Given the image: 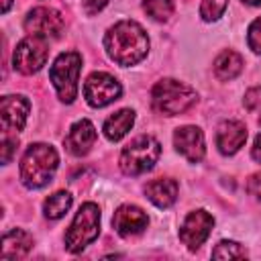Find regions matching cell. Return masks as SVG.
<instances>
[{
    "label": "cell",
    "mask_w": 261,
    "mask_h": 261,
    "mask_svg": "<svg viewBox=\"0 0 261 261\" xmlns=\"http://www.w3.org/2000/svg\"><path fill=\"white\" fill-rule=\"evenodd\" d=\"M245 4H251V6H261V0H243Z\"/></svg>",
    "instance_id": "31"
},
{
    "label": "cell",
    "mask_w": 261,
    "mask_h": 261,
    "mask_svg": "<svg viewBox=\"0 0 261 261\" xmlns=\"http://www.w3.org/2000/svg\"><path fill=\"white\" fill-rule=\"evenodd\" d=\"M147 198L157 208H169L177 198V181L171 177H157L145 186Z\"/></svg>",
    "instance_id": "16"
},
{
    "label": "cell",
    "mask_w": 261,
    "mask_h": 261,
    "mask_svg": "<svg viewBox=\"0 0 261 261\" xmlns=\"http://www.w3.org/2000/svg\"><path fill=\"white\" fill-rule=\"evenodd\" d=\"M243 71V57L237 51H222L216 59H214V75L220 82H228L234 80L239 73Z\"/></svg>",
    "instance_id": "19"
},
{
    "label": "cell",
    "mask_w": 261,
    "mask_h": 261,
    "mask_svg": "<svg viewBox=\"0 0 261 261\" xmlns=\"http://www.w3.org/2000/svg\"><path fill=\"white\" fill-rule=\"evenodd\" d=\"M57 165V151L51 145L35 143L24 151L20 159V179L27 188H43L53 179Z\"/></svg>",
    "instance_id": "2"
},
{
    "label": "cell",
    "mask_w": 261,
    "mask_h": 261,
    "mask_svg": "<svg viewBox=\"0 0 261 261\" xmlns=\"http://www.w3.org/2000/svg\"><path fill=\"white\" fill-rule=\"evenodd\" d=\"M14 147H16V139H12V137L4 135V139H2V163H4V165L10 161Z\"/></svg>",
    "instance_id": "26"
},
{
    "label": "cell",
    "mask_w": 261,
    "mask_h": 261,
    "mask_svg": "<svg viewBox=\"0 0 261 261\" xmlns=\"http://www.w3.org/2000/svg\"><path fill=\"white\" fill-rule=\"evenodd\" d=\"M251 155L257 163H261V135L255 137V143H253V149H251Z\"/></svg>",
    "instance_id": "29"
},
{
    "label": "cell",
    "mask_w": 261,
    "mask_h": 261,
    "mask_svg": "<svg viewBox=\"0 0 261 261\" xmlns=\"http://www.w3.org/2000/svg\"><path fill=\"white\" fill-rule=\"evenodd\" d=\"M100 232V210L96 204L86 202L77 210L71 226L65 232V249L69 253H80L86 249Z\"/></svg>",
    "instance_id": "6"
},
{
    "label": "cell",
    "mask_w": 261,
    "mask_h": 261,
    "mask_svg": "<svg viewBox=\"0 0 261 261\" xmlns=\"http://www.w3.org/2000/svg\"><path fill=\"white\" fill-rule=\"evenodd\" d=\"M80 69H82V55L77 51H67L61 53L51 69H49V77L51 84L57 90V96L61 102L71 104L77 96V77H80Z\"/></svg>",
    "instance_id": "4"
},
{
    "label": "cell",
    "mask_w": 261,
    "mask_h": 261,
    "mask_svg": "<svg viewBox=\"0 0 261 261\" xmlns=\"http://www.w3.org/2000/svg\"><path fill=\"white\" fill-rule=\"evenodd\" d=\"M133 122H135V112L130 108H122V110L114 112L104 122V135H106V139L108 141H120L130 130Z\"/></svg>",
    "instance_id": "18"
},
{
    "label": "cell",
    "mask_w": 261,
    "mask_h": 261,
    "mask_svg": "<svg viewBox=\"0 0 261 261\" xmlns=\"http://www.w3.org/2000/svg\"><path fill=\"white\" fill-rule=\"evenodd\" d=\"M33 247V237L22 228H12L2 237V257L4 259H22Z\"/></svg>",
    "instance_id": "17"
},
{
    "label": "cell",
    "mask_w": 261,
    "mask_h": 261,
    "mask_svg": "<svg viewBox=\"0 0 261 261\" xmlns=\"http://www.w3.org/2000/svg\"><path fill=\"white\" fill-rule=\"evenodd\" d=\"M173 145L190 163H198L204 157V151H206L202 130L198 126H190V124L179 126L173 133Z\"/></svg>",
    "instance_id": "12"
},
{
    "label": "cell",
    "mask_w": 261,
    "mask_h": 261,
    "mask_svg": "<svg viewBox=\"0 0 261 261\" xmlns=\"http://www.w3.org/2000/svg\"><path fill=\"white\" fill-rule=\"evenodd\" d=\"M247 192H249L253 198L261 200V173H253V175L249 177V181H247Z\"/></svg>",
    "instance_id": "27"
},
{
    "label": "cell",
    "mask_w": 261,
    "mask_h": 261,
    "mask_svg": "<svg viewBox=\"0 0 261 261\" xmlns=\"http://www.w3.org/2000/svg\"><path fill=\"white\" fill-rule=\"evenodd\" d=\"M106 53L118 65H135L149 51V37L135 20H120L108 29L104 37Z\"/></svg>",
    "instance_id": "1"
},
{
    "label": "cell",
    "mask_w": 261,
    "mask_h": 261,
    "mask_svg": "<svg viewBox=\"0 0 261 261\" xmlns=\"http://www.w3.org/2000/svg\"><path fill=\"white\" fill-rule=\"evenodd\" d=\"M47 57H49L47 39L31 35L16 45L14 55H12V63H14L16 71L31 75V73H37L47 63Z\"/></svg>",
    "instance_id": "7"
},
{
    "label": "cell",
    "mask_w": 261,
    "mask_h": 261,
    "mask_svg": "<svg viewBox=\"0 0 261 261\" xmlns=\"http://www.w3.org/2000/svg\"><path fill=\"white\" fill-rule=\"evenodd\" d=\"M247 43L255 53H261V16L255 18L249 27V35H247Z\"/></svg>",
    "instance_id": "24"
},
{
    "label": "cell",
    "mask_w": 261,
    "mask_h": 261,
    "mask_svg": "<svg viewBox=\"0 0 261 261\" xmlns=\"http://www.w3.org/2000/svg\"><path fill=\"white\" fill-rule=\"evenodd\" d=\"M147 214L133 204H124L120 208H116L114 216H112V226L120 237H135L139 232H143L147 228Z\"/></svg>",
    "instance_id": "13"
},
{
    "label": "cell",
    "mask_w": 261,
    "mask_h": 261,
    "mask_svg": "<svg viewBox=\"0 0 261 261\" xmlns=\"http://www.w3.org/2000/svg\"><path fill=\"white\" fill-rule=\"evenodd\" d=\"M245 108L251 112H259L261 110V88H251L245 94Z\"/></svg>",
    "instance_id": "25"
},
{
    "label": "cell",
    "mask_w": 261,
    "mask_h": 261,
    "mask_svg": "<svg viewBox=\"0 0 261 261\" xmlns=\"http://www.w3.org/2000/svg\"><path fill=\"white\" fill-rule=\"evenodd\" d=\"M69 206H71V194L65 192V190H61V192L51 194L43 202V212H45V216L49 220H57V218H61L69 210Z\"/></svg>",
    "instance_id": "20"
},
{
    "label": "cell",
    "mask_w": 261,
    "mask_h": 261,
    "mask_svg": "<svg viewBox=\"0 0 261 261\" xmlns=\"http://www.w3.org/2000/svg\"><path fill=\"white\" fill-rule=\"evenodd\" d=\"M82 4H84V10L88 14H96L108 4V0H82Z\"/></svg>",
    "instance_id": "28"
},
{
    "label": "cell",
    "mask_w": 261,
    "mask_h": 261,
    "mask_svg": "<svg viewBox=\"0 0 261 261\" xmlns=\"http://www.w3.org/2000/svg\"><path fill=\"white\" fill-rule=\"evenodd\" d=\"M143 8L153 20H159V22L169 20V16L173 14V2L171 0H145Z\"/></svg>",
    "instance_id": "21"
},
{
    "label": "cell",
    "mask_w": 261,
    "mask_h": 261,
    "mask_svg": "<svg viewBox=\"0 0 261 261\" xmlns=\"http://www.w3.org/2000/svg\"><path fill=\"white\" fill-rule=\"evenodd\" d=\"M10 4H12V0H2V12H6L10 8Z\"/></svg>",
    "instance_id": "30"
},
{
    "label": "cell",
    "mask_w": 261,
    "mask_h": 261,
    "mask_svg": "<svg viewBox=\"0 0 261 261\" xmlns=\"http://www.w3.org/2000/svg\"><path fill=\"white\" fill-rule=\"evenodd\" d=\"M94 143H96V128H94V124H92L90 120H86V118H82V120H77L75 124H71V128H69V133H67L65 141H63L65 149H67L71 155H75V157L86 155V153L94 147Z\"/></svg>",
    "instance_id": "14"
},
{
    "label": "cell",
    "mask_w": 261,
    "mask_h": 261,
    "mask_svg": "<svg viewBox=\"0 0 261 261\" xmlns=\"http://www.w3.org/2000/svg\"><path fill=\"white\" fill-rule=\"evenodd\" d=\"M228 0H202V6H200V14L204 20H216L222 16L224 8H226Z\"/></svg>",
    "instance_id": "23"
},
{
    "label": "cell",
    "mask_w": 261,
    "mask_h": 261,
    "mask_svg": "<svg viewBox=\"0 0 261 261\" xmlns=\"http://www.w3.org/2000/svg\"><path fill=\"white\" fill-rule=\"evenodd\" d=\"M29 108H31V104L24 96H4L0 100V118H2L4 135L18 133L24 128Z\"/></svg>",
    "instance_id": "11"
},
{
    "label": "cell",
    "mask_w": 261,
    "mask_h": 261,
    "mask_svg": "<svg viewBox=\"0 0 261 261\" xmlns=\"http://www.w3.org/2000/svg\"><path fill=\"white\" fill-rule=\"evenodd\" d=\"M120 92H122L120 84L110 73H104V71H94L84 84V98L94 108H102L118 100Z\"/></svg>",
    "instance_id": "8"
},
{
    "label": "cell",
    "mask_w": 261,
    "mask_h": 261,
    "mask_svg": "<svg viewBox=\"0 0 261 261\" xmlns=\"http://www.w3.org/2000/svg\"><path fill=\"white\" fill-rule=\"evenodd\" d=\"M212 226H214L212 214H208L206 210H194L186 216V220L179 228V239L188 249L196 251L208 239Z\"/></svg>",
    "instance_id": "10"
},
{
    "label": "cell",
    "mask_w": 261,
    "mask_h": 261,
    "mask_svg": "<svg viewBox=\"0 0 261 261\" xmlns=\"http://www.w3.org/2000/svg\"><path fill=\"white\" fill-rule=\"evenodd\" d=\"M247 141V128L239 120H224L220 122L216 130V145L222 155H232L237 153L243 143Z\"/></svg>",
    "instance_id": "15"
},
{
    "label": "cell",
    "mask_w": 261,
    "mask_h": 261,
    "mask_svg": "<svg viewBox=\"0 0 261 261\" xmlns=\"http://www.w3.org/2000/svg\"><path fill=\"white\" fill-rule=\"evenodd\" d=\"M63 18L57 10L53 8H47V6H39V8H33L27 18H24V29L29 35L33 37H43V39H55L61 35L63 31Z\"/></svg>",
    "instance_id": "9"
},
{
    "label": "cell",
    "mask_w": 261,
    "mask_h": 261,
    "mask_svg": "<svg viewBox=\"0 0 261 261\" xmlns=\"http://www.w3.org/2000/svg\"><path fill=\"white\" fill-rule=\"evenodd\" d=\"M161 155V147L153 137L141 135L135 137L120 153V169L126 175H141L157 163Z\"/></svg>",
    "instance_id": "5"
},
{
    "label": "cell",
    "mask_w": 261,
    "mask_h": 261,
    "mask_svg": "<svg viewBox=\"0 0 261 261\" xmlns=\"http://www.w3.org/2000/svg\"><path fill=\"white\" fill-rule=\"evenodd\" d=\"M212 257L214 259H245L247 251L234 241H220L216 249L212 251Z\"/></svg>",
    "instance_id": "22"
},
{
    "label": "cell",
    "mask_w": 261,
    "mask_h": 261,
    "mask_svg": "<svg viewBox=\"0 0 261 261\" xmlns=\"http://www.w3.org/2000/svg\"><path fill=\"white\" fill-rule=\"evenodd\" d=\"M198 100V94L192 86L165 77L159 80L151 90V104L159 114L175 116L190 110Z\"/></svg>",
    "instance_id": "3"
}]
</instances>
